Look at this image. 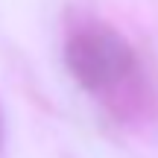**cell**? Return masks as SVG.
Listing matches in <instances>:
<instances>
[{"mask_svg": "<svg viewBox=\"0 0 158 158\" xmlns=\"http://www.w3.org/2000/svg\"><path fill=\"white\" fill-rule=\"evenodd\" d=\"M64 62L73 79L88 91H108L135 73V53L114 29L88 27L70 35Z\"/></svg>", "mask_w": 158, "mask_h": 158, "instance_id": "1", "label": "cell"}]
</instances>
